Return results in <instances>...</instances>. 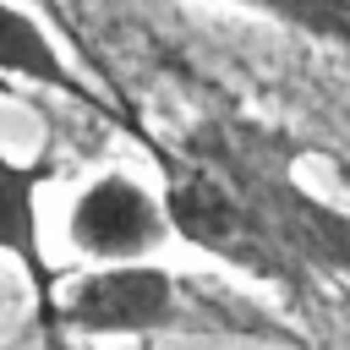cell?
Returning <instances> with one entry per match:
<instances>
[{"instance_id":"6","label":"cell","mask_w":350,"mask_h":350,"mask_svg":"<svg viewBox=\"0 0 350 350\" xmlns=\"http://www.w3.org/2000/svg\"><path fill=\"white\" fill-rule=\"evenodd\" d=\"M38 186H44V175L33 164L0 159V252L16 257L27 268L38 301L55 306V268L44 257V241H38Z\"/></svg>"},{"instance_id":"1","label":"cell","mask_w":350,"mask_h":350,"mask_svg":"<svg viewBox=\"0 0 350 350\" xmlns=\"http://www.w3.org/2000/svg\"><path fill=\"white\" fill-rule=\"evenodd\" d=\"M191 153H202L235 180V191L268 219V230L284 241V252L306 279L312 273L350 279V213H339L328 197L301 186L290 164H279L273 137H262L257 126H202L191 131Z\"/></svg>"},{"instance_id":"2","label":"cell","mask_w":350,"mask_h":350,"mask_svg":"<svg viewBox=\"0 0 350 350\" xmlns=\"http://www.w3.org/2000/svg\"><path fill=\"white\" fill-rule=\"evenodd\" d=\"M159 197H164L170 230H175L186 246H197V252L241 268V273L257 279V284L284 290V295H295V290L306 284V273L295 268V257L284 252V241L268 230V219H262V213L235 191V180H230L219 164H208L202 153L170 159Z\"/></svg>"},{"instance_id":"3","label":"cell","mask_w":350,"mask_h":350,"mask_svg":"<svg viewBox=\"0 0 350 350\" xmlns=\"http://www.w3.org/2000/svg\"><path fill=\"white\" fill-rule=\"evenodd\" d=\"M55 317H60L71 334H88V339H148V334L175 328V317H180V290H175V279H170L159 262H148V257L98 262L93 273H82V279L55 301Z\"/></svg>"},{"instance_id":"7","label":"cell","mask_w":350,"mask_h":350,"mask_svg":"<svg viewBox=\"0 0 350 350\" xmlns=\"http://www.w3.org/2000/svg\"><path fill=\"white\" fill-rule=\"evenodd\" d=\"M230 5L273 16V22L295 27V33H312L323 44L350 49V0H230Z\"/></svg>"},{"instance_id":"5","label":"cell","mask_w":350,"mask_h":350,"mask_svg":"<svg viewBox=\"0 0 350 350\" xmlns=\"http://www.w3.org/2000/svg\"><path fill=\"white\" fill-rule=\"evenodd\" d=\"M0 77H16V82H33L44 93H66L77 104H88V88L82 77L66 66L60 44L44 33V22L33 11H22L16 0H0Z\"/></svg>"},{"instance_id":"4","label":"cell","mask_w":350,"mask_h":350,"mask_svg":"<svg viewBox=\"0 0 350 350\" xmlns=\"http://www.w3.org/2000/svg\"><path fill=\"white\" fill-rule=\"evenodd\" d=\"M66 235L93 262H131V257H153L175 230L159 191H148L137 175L109 170V175H93L71 197Z\"/></svg>"}]
</instances>
